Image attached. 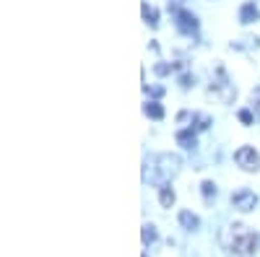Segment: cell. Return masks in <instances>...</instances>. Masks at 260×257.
<instances>
[{"instance_id": "cell-14", "label": "cell", "mask_w": 260, "mask_h": 257, "mask_svg": "<svg viewBox=\"0 0 260 257\" xmlns=\"http://www.w3.org/2000/svg\"><path fill=\"white\" fill-rule=\"evenodd\" d=\"M141 237H143V244H154V242L159 239V234H156V229L151 226V224H146L143 231H141Z\"/></svg>"}, {"instance_id": "cell-13", "label": "cell", "mask_w": 260, "mask_h": 257, "mask_svg": "<svg viewBox=\"0 0 260 257\" xmlns=\"http://www.w3.org/2000/svg\"><path fill=\"white\" fill-rule=\"evenodd\" d=\"M143 21H146V24H151V26H159V11L156 8H151V6H146L143 3Z\"/></svg>"}, {"instance_id": "cell-1", "label": "cell", "mask_w": 260, "mask_h": 257, "mask_svg": "<svg viewBox=\"0 0 260 257\" xmlns=\"http://www.w3.org/2000/svg\"><path fill=\"white\" fill-rule=\"evenodd\" d=\"M257 234H252L247 226H242V224H234V226H229V252L234 254V257H252L255 252H257Z\"/></svg>"}, {"instance_id": "cell-15", "label": "cell", "mask_w": 260, "mask_h": 257, "mask_svg": "<svg viewBox=\"0 0 260 257\" xmlns=\"http://www.w3.org/2000/svg\"><path fill=\"white\" fill-rule=\"evenodd\" d=\"M201 192H203V198L211 203V200L216 198V185H213V182H203V185H201Z\"/></svg>"}, {"instance_id": "cell-10", "label": "cell", "mask_w": 260, "mask_h": 257, "mask_svg": "<svg viewBox=\"0 0 260 257\" xmlns=\"http://www.w3.org/2000/svg\"><path fill=\"white\" fill-rule=\"evenodd\" d=\"M143 112H146V117H151V120H161V117H164V109H161L159 101H146V104H143Z\"/></svg>"}, {"instance_id": "cell-12", "label": "cell", "mask_w": 260, "mask_h": 257, "mask_svg": "<svg viewBox=\"0 0 260 257\" xmlns=\"http://www.w3.org/2000/svg\"><path fill=\"white\" fill-rule=\"evenodd\" d=\"M192 130H208L211 127V117L208 115H198V112H192Z\"/></svg>"}, {"instance_id": "cell-8", "label": "cell", "mask_w": 260, "mask_h": 257, "mask_svg": "<svg viewBox=\"0 0 260 257\" xmlns=\"http://www.w3.org/2000/svg\"><path fill=\"white\" fill-rule=\"evenodd\" d=\"M175 200H177L175 190H172L167 182L159 185V203H161V208H172V205H175Z\"/></svg>"}, {"instance_id": "cell-4", "label": "cell", "mask_w": 260, "mask_h": 257, "mask_svg": "<svg viewBox=\"0 0 260 257\" xmlns=\"http://www.w3.org/2000/svg\"><path fill=\"white\" fill-rule=\"evenodd\" d=\"M234 161H237V166H242L245 171H257L260 169V154L255 151V148H250V145L237 148Z\"/></svg>"}, {"instance_id": "cell-20", "label": "cell", "mask_w": 260, "mask_h": 257, "mask_svg": "<svg viewBox=\"0 0 260 257\" xmlns=\"http://www.w3.org/2000/svg\"><path fill=\"white\" fill-rule=\"evenodd\" d=\"M257 109H260V101H257Z\"/></svg>"}, {"instance_id": "cell-16", "label": "cell", "mask_w": 260, "mask_h": 257, "mask_svg": "<svg viewBox=\"0 0 260 257\" xmlns=\"http://www.w3.org/2000/svg\"><path fill=\"white\" fill-rule=\"evenodd\" d=\"M172 70H177L175 62H159V65H154V73H156V76H167V73H172Z\"/></svg>"}, {"instance_id": "cell-2", "label": "cell", "mask_w": 260, "mask_h": 257, "mask_svg": "<svg viewBox=\"0 0 260 257\" xmlns=\"http://www.w3.org/2000/svg\"><path fill=\"white\" fill-rule=\"evenodd\" d=\"M211 94H216L224 104H232L234 96H237L234 83L229 81V76H226V70L221 65H216V73H213V81H211Z\"/></svg>"}, {"instance_id": "cell-18", "label": "cell", "mask_w": 260, "mask_h": 257, "mask_svg": "<svg viewBox=\"0 0 260 257\" xmlns=\"http://www.w3.org/2000/svg\"><path fill=\"white\" fill-rule=\"evenodd\" d=\"M143 91H146V94H151V96H154V99L164 96V89H161V86H154V89H148V86H143Z\"/></svg>"}, {"instance_id": "cell-3", "label": "cell", "mask_w": 260, "mask_h": 257, "mask_svg": "<svg viewBox=\"0 0 260 257\" xmlns=\"http://www.w3.org/2000/svg\"><path fill=\"white\" fill-rule=\"evenodd\" d=\"M156 164H159V185L169 182L180 171V156H175V154H161L156 159Z\"/></svg>"}, {"instance_id": "cell-9", "label": "cell", "mask_w": 260, "mask_h": 257, "mask_svg": "<svg viewBox=\"0 0 260 257\" xmlns=\"http://www.w3.org/2000/svg\"><path fill=\"white\" fill-rule=\"evenodd\" d=\"M180 224H182V229L195 231V229L201 226V218L195 216V213H190V210H180Z\"/></svg>"}, {"instance_id": "cell-19", "label": "cell", "mask_w": 260, "mask_h": 257, "mask_svg": "<svg viewBox=\"0 0 260 257\" xmlns=\"http://www.w3.org/2000/svg\"><path fill=\"white\" fill-rule=\"evenodd\" d=\"M192 83H195V78H192V76H182V78H180V86H182V89H190Z\"/></svg>"}, {"instance_id": "cell-11", "label": "cell", "mask_w": 260, "mask_h": 257, "mask_svg": "<svg viewBox=\"0 0 260 257\" xmlns=\"http://www.w3.org/2000/svg\"><path fill=\"white\" fill-rule=\"evenodd\" d=\"M255 18H257V8H255V3H245V6L240 8V21H242V24H252Z\"/></svg>"}, {"instance_id": "cell-5", "label": "cell", "mask_w": 260, "mask_h": 257, "mask_svg": "<svg viewBox=\"0 0 260 257\" xmlns=\"http://www.w3.org/2000/svg\"><path fill=\"white\" fill-rule=\"evenodd\" d=\"M232 205H234L237 210L247 213V210H252V208L257 205V195H255L252 190H237L234 195H232Z\"/></svg>"}, {"instance_id": "cell-6", "label": "cell", "mask_w": 260, "mask_h": 257, "mask_svg": "<svg viewBox=\"0 0 260 257\" xmlns=\"http://www.w3.org/2000/svg\"><path fill=\"white\" fill-rule=\"evenodd\" d=\"M177 29L182 34H195L198 31V18H195L190 11H177Z\"/></svg>"}, {"instance_id": "cell-17", "label": "cell", "mask_w": 260, "mask_h": 257, "mask_svg": "<svg viewBox=\"0 0 260 257\" xmlns=\"http://www.w3.org/2000/svg\"><path fill=\"white\" fill-rule=\"evenodd\" d=\"M237 117H240L242 125H252V112L250 109H240V115H237Z\"/></svg>"}, {"instance_id": "cell-7", "label": "cell", "mask_w": 260, "mask_h": 257, "mask_svg": "<svg viewBox=\"0 0 260 257\" xmlns=\"http://www.w3.org/2000/svg\"><path fill=\"white\" fill-rule=\"evenodd\" d=\"M177 143H180L182 148H187V151H192V148L198 145V138H195L192 127H182V130H177Z\"/></svg>"}, {"instance_id": "cell-21", "label": "cell", "mask_w": 260, "mask_h": 257, "mask_svg": "<svg viewBox=\"0 0 260 257\" xmlns=\"http://www.w3.org/2000/svg\"><path fill=\"white\" fill-rule=\"evenodd\" d=\"M143 257H146V254H143Z\"/></svg>"}]
</instances>
